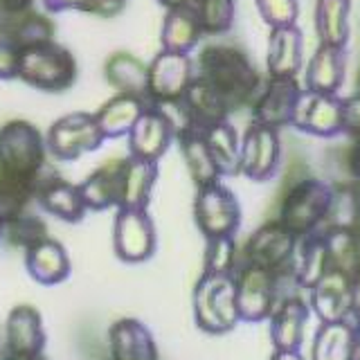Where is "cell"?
Here are the masks:
<instances>
[{
  "mask_svg": "<svg viewBox=\"0 0 360 360\" xmlns=\"http://www.w3.org/2000/svg\"><path fill=\"white\" fill-rule=\"evenodd\" d=\"M43 212L52 214V217L61 219L65 223H77L84 219L86 214V202L82 198L79 185H72L63 180L54 169L48 165L39 176V187H37V198Z\"/></svg>",
  "mask_w": 360,
  "mask_h": 360,
  "instance_id": "2e32d148",
  "label": "cell"
},
{
  "mask_svg": "<svg viewBox=\"0 0 360 360\" xmlns=\"http://www.w3.org/2000/svg\"><path fill=\"white\" fill-rule=\"evenodd\" d=\"M300 236L292 234L279 219L257 228L243 248V264L259 266L273 273H284L292 268V257L297 250Z\"/></svg>",
  "mask_w": 360,
  "mask_h": 360,
  "instance_id": "30bf717a",
  "label": "cell"
},
{
  "mask_svg": "<svg viewBox=\"0 0 360 360\" xmlns=\"http://www.w3.org/2000/svg\"><path fill=\"white\" fill-rule=\"evenodd\" d=\"M349 14H352V0H315L313 22L320 45L347 48L352 37Z\"/></svg>",
  "mask_w": 360,
  "mask_h": 360,
  "instance_id": "4316f807",
  "label": "cell"
},
{
  "mask_svg": "<svg viewBox=\"0 0 360 360\" xmlns=\"http://www.w3.org/2000/svg\"><path fill=\"white\" fill-rule=\"evenodd\" d=\"M45 135L27 120H9L0 127V172L39 180L48 167Z\"/></svg>",
  "mask_w": 360,
  "mask_h": 360,
  "instance_id": "277c9868",
  "label": "cell"
},
{
  "mask_svg": "<svg viewBox=\"0 0 360 360\" xmlns=\"http://www.w3.org/2000/svg\"><path fill=\"white\" fill-rule=\"evenodd\" d=\"M18 56H20V50L0 32V79L18 77Z\"/></svg>",
  "mask_w": 360,
  "mask_h": 360,
  "instance_id": "7bdbcfd3",
  "label": "cell"
},
{
  "mask_svg": "<svg viewBox=\"0 0 360 360\" xmlns=\"http://www.w3.org/2000/svg\"><path fill=\"white\" fill-rule=\"evenodd\" d=\"M127 138L129 155L140 158V160L158 162L169 151L172 142H176V129L160 108L155 104H149Z\"/></svg>",
  "mask_w": 360,
  "mask_h": 360,
  "instance_id": "9a60e30c",
  "label": "cell"
},
{
  "mask_svg": "<svg viewBox=\"0 0 360 360\" xmlns=\"http://www.w3.org/2000/svg\"><path fill=\"white\" fill-rule=\"evenodd\" d=\"M290 127L324 140L345 135V97L304 88Z\"/></svg>",
  "mask_w": 360,
  "mask_h": 360,
  "instance_id": "8fae6325",
  "label": "cell"
},
{
  "mask_svg": "<svg viewBox=\"0 0 360 360\" xmlns=\"http://www.w3.org/2000/svg\"><path fill=\"white\" fill-rule=\"evenodd\" d=\"M70 257H68L63 243L50 239V236L25 250L27 275L41 286L61 284L70 275Z\"/></svg>",
  "mask_w": 360,
  "mask_h": 360,
  "instance_id": "44dd1931",
  "label": "cell"
},
{
  "mask_svg": "<svg viewBox=\"0 0 360 360\" xmlns=\"http://www.w3.org/2000/svg\"><path fill=\"white\" fill-rule=\"evenodd\" d=\"M352 315L360 318V268L352 275Z\"/></svg>",
  "mask_w": 360,
  "mask_h": 360,
  "instance_id": "7dc6e473",
  "label": "cell"
},
{
  "mask_svg": "<svg viewBox=\"0 0 360 360\" xmlns=\"http://www.w3.org/2000/svg\"><path fill=\"white\" fill-rule=\"evenodd\" d=\"M39 180L18 178L0 172V223L7 225L9 221L18 219L27 212V205L37 198Z\"/></svg>",
  "mask_w": 360,
  "mask_h": 360,
  "instance_id": "d590c367",
  "label": "cell"
},
{
  "mask_svg": "<svg viewBox=\"0 0 360 360\" xmlns=\"http://www.w3.org/2000/svg\"><path fill=\"white\" fill-rule=\"evenodd\" d=\"M200 20L202 34L219 37L234 25L236 3L234 0H191L189 7Z\"/></svg>",
  "mask_w": 360,
  "mask_h": 360,
  "instance_id": "8d00e7d4",
  "label": "cell"
},
{
  "mask_svg": "<svg viewBox=\"0 0 360 360\" xmlns=\"http://www.w3.org/2000/svg\"><path fill=\"white\" fill-rule=\"evenodd\" d=\"M236 270V243L234 236H214L207 239L202 273L207 275H234Z\"/></svg>",
  "mask_w": 360,
  "mask_h": 360,
  "instance_id": "ab89813d",
  "label": "cell"
},
{
  "mask_svg": "<svg viewBox=\"0 0 360 360\" xmlns=\"http://www.w3.org/2000/svg\"><path fill=\"white\" fill-rule=\"evenodd\" d=\"M281 135L279 129L262 122H250V127L241 135V176L252 183H268L281 169Z\"/></svg>",
  "mask_w": 360,
  "mask_h": 360,
  "instance_id": "9c48e42d",
  "label": "cell"
},
{
  "mask_svg": "<svg viewBox=\"0 0 360 360\" xmlns=\"http://www.w3.org/2000/svg\"><path fill=\"white\" fill-rule=\"evenodd\" d=\"M329 257V270L354 275L360 268V228H320Z\"/></svg>",
  "mask_w": 360,
  "mask_h": 360,
  "instance_id": "e575fe53",
  "label": "cell"
},
{
  "mask_svg": "<svg viewBox=\"0 0 360 360\" xmlns=\"http://www.w3.org/2000/svg\"><path fill=\"white\" fill-rule=\"evenodd\" d=\"M297 77H268L252 101V120L268 124L273 129H284L292 124L297 101L302 97Z\"/></svg>",
  "mask_w": 360,
  "mask_h": 360,
  "instance_id": "5bb4252c",
  "label": "cell"
},
{
  "mask_svg": "<svg viewBox=\"0 0 360 360\" xmlns=\"http://www.w3.org/2000/svg\"><path fill=\"white\" fill-rule=\"evenodd\" d=\"M255 3L259 9V16L264 18V22L270 30L297 25L300 0H255Z\"/></svg>",
  "mask_w": 360,
  "mask_h": 360,
  "instance_id": "b9f144b4",
  "label": "cell"
},
{
  "mask_svg": "<svg viewBox=\"0 0 360 360\" xmlns=\"http://www.w3.org/2000/svg\"><path fill=\"white\" fill-rule=\"evenodd\" d=\"M165 9H180V7H191V0H158Z\"/></svg>",
  "mask_w": 360,
  "mask_h": 360,
  "instance_id": "f907efd6",
  "label": "cell"
},
{
  "mask_svg": "<svg viewBox=\"0 0 360 360\" xmlns=\"http://www.w3.org/2000/svg\"><path fill=\"white\" fill-rule=\"evenodd\" d=\"M270 360H304L302 352H286V349H275Z\"/></svg>",
  "mask_w": 360,
  "mask_h": 360,
  "instance_id": "c3c4849f",
  "label": "cell"
},
{
  "mask_svg": "<svg viewBox=\"0 0 360 360\" xmlns=\"http://www.w3.org/2000/svg\"><path fill=\"white\" fill-rule=\"evenodd\" d=\"M41 5L50 14H59V11H84V14H95L101 18L117 16L124 9V5L115 0H41Z\"/></svg>",
  "mask_w": 360,
  "mask_h": 360,
  "instance_id": "60d3db41",
  "label": "cell"
},
{
  "mask_svg": "<svg viewBox=\"0 0 360 360\" xmlns=\"http://www.w3.org/2000/svg\"><path fill=\"white\" fill-rule=\"evenodd\" d=\"M3 234L9 241V245L20 248V250L25 252L32 245H37L43 239H48V225H45L43 219L25 212V214H20L18 219L3 225Z\"/></svg>",
  "mask_w": 360,
  "mask_h": 360,
  "instance_id": "f35d334b",
  "label": "cell"
},
{
  "mask_svg": "<svg viewBox=\"0 0 360 360\" xmlns=\"http://www.w3.org/2000/svg\"><path fill=\"white\" fill-rule=\"evenodd\" d=\"M200 39H202V27L194 11L189 7L167 9V16L162 20V32H160L162 50L189 54Z\"/></svg>",
  "mask_w": 360,
  "mask_h": 360,
  "instance_id": "d6a6232c",
  "label": "cell"
},
{
  "mask_svg": "<svg viewBox=\"0 0 360 360\" xmlns=\"http://www.w3.org/2000/svg\"><path fill=\"white\" fill-rule=\"evenodd\" d=\"M194 65L196 77L223 99L230 112L252 104L262 88V77H259L255 63L236 45H205Z\"/></svg>",
  "mask_w": 360,
  "mask_h": 360,
  "instance_id": "6da1fadb",
  "label": "cell"
},
{
  "mask_svg": "<svg viewBox=\"0 0 360 360\" xmlns=\"http://www.w3.org/2000/svg\"><path fill=\"white\" fill-rule=\"evenodd\" d=\"M322 228H360V194L356 187H333L331 210Z\"/></svg>",
  "mask_w": 360,
  "mask_h": 360,
  "instance_id": "74e56055",
  "label": "cell"
},
{
  "mask_svg": "<svg viewBox=\"0 0 360 360\" xmlns=\"http://www.w3.org/2000/svg\"><path fill=\"white\" fill-rule=\"evenodd\" d=\"M112 360H158V347L151 331L135 318H120L108 329Z\"/></svg>",
  "mask_w": 360,
  "mask_h": 360,
  "instance_id": "ffe728a7",
  "label": "cell"
},
{
  "mask_svg": "<svg viewBox=\"0 0 360 360\" xmlns=\"http://www.w3.org/2000/svg\"><path fill=\"white\" fill-rule=\"evenodd\" d=\"M352 360H360V318L354 322V347H352Z\"/></svg>",
  "mask_w": 360,
  "mask_h": 360,
  "instance_id": "681fc988",
  "label": "cell"
},
{
  "mask_svg": "<svg viewBox=\"0 0 360 360\" xmlns=\"http://www.w3.org/2000/svg\"><path fill=\"white\" fill-rule=\"evenodd\" d=\"M16 79L43 93H63L77 82V61L63 45L45 41L20 50Z\"/></svg>",
  "mask_w": 360,
  "mask_h": 360,
  "instance_id": "3957f363",
  "label": "cell"
},
{
  "mask_svg": "<svg viewBox=\"0 0 360 360\" xmlns=\"http://www.w3.org/2000/svg\"><path fill=\"white\" fill-rule=\"evenodd\" d=\"M104 140L93 112H68L45 133L48 153L59 162H72L84 153L97 151Z\"/></svg>",
  "mask_w": 360,
  "mask_h": 360,
  "instance_id": "ba28073f",
  "label": "cell"
},
{
  "mask_svg": "<svg viewBox=\"0 0 360 360\" xmlns=\"http://www.w3.org/2000/svg\"><path fill=\"white\" fill-rule=\"evenodd\" d=\"M106 82L124 95H135L149 101V65L142 63L138 56H133L129 52H115L108 56L106 61Z\"/></svg>",
  "mask_w": 360,
  "mask_h": 360,
  "instance_id": "f1b7e54d",
  "label": "cell"
},
{
  "mask_svg": "<svg viewBox=\"0 0 360 360\" xmlns=\"http://www.w3.org/2000/svg\"><path fill=\"white\" fill-rule=\"evenodd\" d=\"M158 245L155 225L146 210H117L112 225V250L127 264L151 259Z\"/></svg>",
  "mask_w": 360,
  "mask_h": 360,
  "instance_id": "7c38bea8",
  "label": "cell"
},
{
  "mask_svg": "<svg viewBox=\"0 0 360 360\" xmlns=\"http://www.w3.org/2000/svg\"><path fill=\"white\" fill-rule=\"evenodd\" d=\"M194 320L200 331L221 335L239 324L234 275L202 273L194 288Z\"/></svg>",
  "mask_w": 360,
  "mask_h": 360,
  "instance_id": "5b68a950",
  "label": "cell"
},
{
  "mask_svg": "<svg viewBox=\"0 0 360 360\" xmlns=\"http://www.w3.org/2000/svg\"><path fill=\"white\" fill-rule=\"evenodd\" d=\"M0 32L18 50L32 48V45H39L45 41H54L52 20L34 9H25L20 14H11V16H0Z\"/></svg>",
  "mask_w": 360,
  "mask_h": 360,
  "instance_id": "f546056e",
  "label": "cell"
},
{
  "mask_svg": "<svg viewBox=\"0 0 360 360\" xmlns=\"http://www.w3.org/2000/svg\"><path fill=\"white\" fill-rule=\"evenodd\" d=\"M115 3H120V5H124V7H127V3H129V0H115Z\"/></svg>",
  "mask_w": 360,
  "mask_h": 360,
  "instance_id": "f5cc1de1",
  "label": "cell"
},
{
  "mask_svg": "<svg viewBox=\"0 0 360 360\" xmlns=\"http://www.w3.org/2000/svg\"><path fill=\"white\" fill-rule=\"evenodd\" d=\"M5 349L7 360L14 356L43 354L45 329L41 313L30 304H18L9 311L5 320Z\"/></svg>",
  "mask_w": 360,
  "mask_h": 360,
  "instance_id": "d6986e66",
  "label": "cell"
},
{
  "mask_svg": "<svg viewBox=\"0 0 360 360\" xmlns=\"http://www.w3.org/2000/svg\"><path fill=\"white\" fill-rule=\"evenodd\" d=\"M158 180V162L122 158V189L117 210H146Z\"/></svg>",
  "mask_w": 360,
  "mask_h": 360,
  "instance_id": "cb8c5ba5",
  "label": "cell"
},
{
  "mask_svg": "<svg viewBox=\"0 0 360 360\" xmlns=\"http://www.w3.org/2000/svg\"><path fill=\"white\" fill-rule=\"evenodd\" d=\"M9 360H48V358H45L43 354H30V356H14Z\"/></svg>",
  "mask_w": 360,
  "mask_h": 360,
  "instance_id": "816d5d0a",
  "label": "cell"
},
{
  "mask_svg": "<svg viewBox=\"0 0 360 360\" xmlns=\"http://www.w3.org/2000/svg\"><path fill=\"white\" fill-rule=\"evenodd\" d=\"M202 138H205L210 153L217 162L221 178H232L241 174V165H239V155H241V138L236 129L228 120L212 124L207 129H200Z\"/></svg>",
  "mask_w": 360,
  "mask_h": 360,
  "instance_id": "1f68e13d",
  "label": "cell"
},
{
  "mask_svg": "<svg viewBox=\"0 0 360 360\" xmlns=\"http://www.w3.org/2000/svg\"><path fill=\"white\" fill-rule=\"evenodd\" d=\"M354 322H320L313 335L311 360H352Z\"/></svg>",
  "mask_w": 360,
  "mask_h": 360,
  "instance_id": "836d02e7",
  "label": "cell"
},
{
  "mask_svg": "<svg viewBox=\"0 0 360 360\" xmlns=\"http://www.w3.org/2000/svg\"><path fill=\"white\" fill-rule=\"evenodd\" d=\"M146 106H149V101L142 97L124 95V93L112 95L95 112L101 135H104L106 140H117V138H124V135H129Z\"/></svg>",
  "mask_w": 360,
  "mask_h": 360,
  "instance_id": "d4e9b609",
  "label": "cell"
},
{
  "mask_svg": "<svg viewBox=\"0 0 360 360\" xmlns=\"http://www.w3.org/2000/svg\"><path fill=\"white\" fill-rule=\"evenodd\" d=\"M360 133V93L345 97V135Z\"/></svg>",
  "mask_w": 360,
  "mask_h": 360,
  "instance_id": "ee69618b",
  "label": "cell"
},
{
  "mask_svg": "<svg viewBox=\"0 0 360 360\" xmlns=\"http://www.w3.org/2000/svg\"><path fill=\"white\" fill-rule=\"evenodd\" d=\"M333 185L320 178H304L292 185L279 205V221L295 236H307L322 228L331 210Z\"/></svg>",
  "mask_w": 360,
  "mask_h": 360,
  "instance_id": "8992f818",
  "label": "cell"
},
{
  "mask_svg": "<svg viewBox=\"0 0 360 360\" xmlns=\"http://www.w3.org/2000/svg\"><path fill=\"white\" fill-rule=\"evenodd\" d=\"M309 315H311V307L300 297V292L279 300L268 318L270 342H273V347L286 349V352H302Z\"/></svg>",
  "mask_w": 360,
  "mask_h": 360,
  "instance_id": "ac0fdd59",
  "label": "cell"
},
{
  "mask_svg": "<svg viewBox=\"0 0 360 360\" xmlns=\"http://www.w3.org/2000/svg\"><path fill=\"white\" fill-rule=\"evenodd\" d=\"M120 189H122V158L101 165L97 172H93L79 185L86 210H95V212H104L110 207L117 210Z\"/></svg>",
  "mask_w": 360,
  "mask_h": 360,
  "instance_id": "484cf974",
  "label": "cell"
},
{
  "mask_svg": "<svg viewBox=\"0 0 360 360\" xmlns=\"http://www.w3.org/2000/svg\"><path fill=\"white\" fill-rule=\"evenodd\" d=\"M176 142L180 146V153H183L187 172H189L196 187L221 180L219 167H217V162H214V158L210 153V146H207L205 138H202V133L198 129H189V131L178 133Z\"/></svg>",
  "mask_w": 360,
  "mask_h": 360,
  "instance_id": "4dcf8cb0",
  "label": "cell"
},
{
  "mask_svg": "<svg viewBox=\"0 0 360 360\" xmlns=\"http://www.w3.org/2000/svg\"><path fill=\"white\" fill-rule=\"evenodd\" d=\"M326 273H329V257H326L322 232L315 230L307 236H300L295 257H292V279L297 288L309 290Z\"/></svg>",
  "mask_w": 360,
  "mask_h": 360,
  "instance_id": "83f0119b",
  "label": "cell"
},
{
  "mask_svg": "<svg viewBox=\"0 0 360 360\" xmlns=\"http://www.w3.org/2000/svg\"><path fill=\"white\" fill-rule=\"evenodd\" d=\"M309 307L320 322L352 318V275L329 270L309 288Z\"/></svg>",
  "mask_w": 360,
  "mask_h": 360,
  "instance_id": "e0dca14e",
  "label": "cell"
},
{
  "mask_svg": "<svg viewBox=\"0 0 360 360\" xmlns=\"http://www.w3.org/2000/svg\"><path fill=\"white\" fill-rule=\"evenodd\" d=\"M0 234H3V223H0Z\"/></svg>",
  "mask_w": 360,
  "mask_h": 360,
  "instance_id": "11a10c76",
  "label": "cell"
},
{
  "mask_svg": "<svg viewBox=\"0 0 360 360\" xmlns=\"http://www.w3.org/2000/svg\"><path fill=\"white\" fill-rule=\"evenodd\" d=\"M234 284H236V309H239V320L248 324H257L270 318V313L277 307L279 300L288 297L284 288L292 279V268L284 273H273V270L241 264L234 270Z\"/></svg>",
  "mask_w": 360,
  "mask_h": 360,
  "instance_id": "7a4b0ae2",
  "label": "cell"
},
{
  "mask_svg": "<svg viewBox=\"0 0 360 360\" xmlns=\"http://www.w3.org/2000/svg\"><path fill=\"white\" fill-rule=\"evenodd\" d=\"M34 0H0V16L20 14V11L32 9Z\"/></svg>",
  "mask_w": 360,
  "mask_h": 360,
  "instance_id": "bcb514c9",
  "label": "cell"
},
{
  "mask_svg": "<svg viewBox=\"0 0 360 360\" xmlns=\"http://www.w3.org/2000/svg\"><path fill=\"white\" fill-rule=\"evenodd\" d=\"M347 167H349V174L360 183V133L352 135V144H349V151H347Z\"/></svg>",
  "mask_w": 360,
  "mask_h": 360,
  "instance_id": "f6af8a7d",
  "label": "cell"
},
{
  "mask_svg": "<svg viewBox=\"0 0 360 360\" xmlns=\"http://www.w3.org/2000/svg\"><path fill=\"white\" fill-rule=\"evenodd\" d=\"M347 77V48L320 45L307 65V90L338 95Z\"/></svg>",
  "mask_w": 360,
  "mask_h": 360,
  "instance_id": "603a6c76",
  "label": "cell"
},
{
  "mask_svg": "<svg viewBox=\"0 0 360 360\" xmlns=\"http://www.w3.org/2000/svg\"><path fill=\"white\" fill-rule=\"evenodd\" d=\"M194 221L205 239L234 236L241 228V205L234 191L221 180L196 187Z\"/></svg>",
  "mask_w": 360,
  "mask_h": 360,
  "instance_id": "52a82bcc",
  "label": "cell"
},
{
  "mask_svg": "<svg viewBox=\"0 0 360 360\" xmlns=\"http://www.w3.org/2000/svg\"><path fill=\"white\" fill-rule=\"evenodd\" d=\"M304 54V34L297 25L273 27L268 39V77H297Z\"/></svg>",
  "mask_w": 360,
  "mask_h": 360,
  "instance_id": "7402d4cb",
  "label": "cell"
},
{
  "mask_svg": "<svg viewBox=\"0 0 360 360\" xmlns=\"http://www.w3.org/2000/svg\"><path fill=\"white\" fill-rule=\"evenodd\" d=\"M196 77V65L189 54L172 50H160L149 63V104H165V101L180 99Z\"/></svg>",
  "mask_w": 360,
  "mask_h": 360,
  "instance_id": "4fadbf2b",
  "label": "cell"
},
{
  "mask_svg": "<svg viewBox=\"0 0 360 360\" xmlns=\"http://www.w3.org/2000/svg\"><path fill=\"white\" fill-rule=\"evenodd\" d=\"M356 93H360V72H358V90H356Z\"/></svg>",
  "mask_w": 360,
  "mask_h": 360,
  "instance_id": "db71d44e",
  "label": "cell"
}]
</instances>
